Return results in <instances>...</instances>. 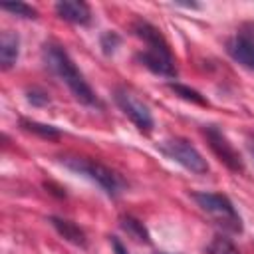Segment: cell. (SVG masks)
Instances as JSON below:
<instances>
[{"instance_id": "cell-1", "label": "cell", "mask_w": 254, "mask_h": 254, "mask_svg": "<svg viewBox=\"0 0 254 254\" xmlns=\"http://www.w3.org/2000/svg\"><path fill=\"white\" fill-rule=\"evenodd\" d=\"M44 62L52 69L54 75H58L73 93V97L83 105H99V99L91 85L85 81L81 71L75 67L73 60L67 56V52L58 44H46L44 46Z\"/></svg>"}, {"instance_id": "cell-2", "label": "cell", "mask_w": 254, "mask_h": 254, "mask_svg": "<svg viewBox=\"0 0 254 254\" xmlns=\"http://www.w3.org/2000/svg\"><path fill=\"white\" fill-rule=\"evenodd\" d=\"M133 32L135 36H139L143 42H145V50L137 56V60L147 67L151 69L153 73L157 75H165V77H175L177 75V65H175V58H173V52L167 44V40L163 38V34L151 26L149 22H135L133 24Z\"/></svg>"}, {"instance_id": "cell-3", "label": "cell", "mask_w": 254, "mask_h": 254, "mask_svg": "<svg viewBox=\"0 0 254 254\" xmlns=\"http://www.w3.org/2000/svg\"><path fill=\"white\" fill-rule=\"evenodd\" d=\"M62 163H64L69 171H73V173H77V175H83V177L95 181L109 196H117V194H121L123 189H125V181H123L115 171L107 169V167L101 165V163H95V161H89V159H83V157H64Z\"/></svg>"}, {"instance_id": "cell-4", "label": "cell", "mask_w": 254, "mask_h": 254, "mask_svg": "<svg viewBox=\"0 0 254 254\" xmlns=\"http://www.w3.org/2000/svg\"><path fill=\"white\" fill-rule=\"evenodd\" d=\"M192 198L218 226L228 232H242V218L228 196L218 192H194Z\"/></svg>"}, {"instance_id": "cell-5", "label": "cell", "mask_w": 254, "mask_h": 254, "mask_svg": "<svg viewBox=\"0 0 254 254\" xmlns=\"http://www.w3.org/2000/svg\"><path fill=\"white\" fill-rule=\"evenodd\" d=\"M161 153L167 155L169 159H173L175 163L183 165L185 169H189L190 173H196V175H204L208 173V163L206 159H202V155L196 151V147H192L187 139H167L159 145Z\"/></svg>"}, {"instance_id": "cell-6", "label": "cell", "mask_w": 254, "mask_h": 254, "mask_svg": "<svg viewBox=\"0 0 254 254\" xmlns=\"http://www.w3.org/2000/svg\"><path fill=\"white\" fill-rule=\"evenodd\" d=\"M226 50L234 62L254 69V22H242L228 40Z\"/></svg>"}, {"instance_id": "cell-7", "label": "cell", "mask_w": 254, "mask_h": 254, "mask_svg": "<svg viewBox=\"0 0 254 254\" xmlns=\"http://www.w3.org/2000/svg\"><path fill=\"white\" fill-rule=\"evenodd\" d=\"M115 103L121 107V111L137 125L139 131L143 133H149L153 129V115L149 111V107L139 99L135 97V93L127 87H117L115 89Z\"/></svg>"}, {"instance_id": "cell-8", "label": "cell", "mask_w": 254, "mask_h": 254, "mask_svg": "<svg viewBox=\"0 0 254 254\" xmlns=\"http://www.w3.org/2000/svg\"><path fill=\"white\" fill-rule=\"evenodd\" d=\"M204 135H206V139H208V145H210L212 153H214L230 171H236V173H238V171L244 169V163H242L240 153L232 147V143L224 137V133H222L218 127H214V125L204 127Z\"/></svg>"}, {"instance_id": "cell-9", "label": "cell", "mask_w": 254, "mask_h": 254, "mask_svg": "<svg viewBox=\"0 0 254 254\" xmlns=\"http://www.w3.org/2000/svg\"><path fill=\"white\" fill-rule=\"evenodd\" d=\"M56 12H58L60 18H64L71 24L87 26L91 22V10L81 0H62V2L56 4Z\"/></svg>"}, {"instance_id": "cell-10", "label": "cell", "mask_w": 254, "mask_h": 254, "mask_svg": "<svg viewBox=\"0 0 254 254\" xmlns=\"http://www.w3.org/2000/svg\"><path fill=\"white\" fill-rule=\"evenodd\" d=\"M18 54H20L18 36L10 30L2 32V36H0V64H2V69H10L16 64Z\"/></svg>"}, {"instance_id": "cell-11", "label": "cell", "mask_w": 254, "mask_h": 254, "mask_svg": "<svg viewBox=\"0 0 254 254\" xmlns=\"http://www.w3.org/2000/svg\"><path fill=\"white\" fill-rule=\"evenodd\" d=\"M50 222H52V226L58 230V234H60V236H64L67 242H71V244H75V246H81V248H85V246H87L85 232H83L77 224H73L71 220L52 216V218H50Z\"/></svg>"}, {"instance_id": "cell-12", "label": "cell", "mask_w": 254, "mask_h": 254, "mask_svg": "<svg viewBox=\"0 0 254 254\" xmlns=\"http://www.w3.org/2000/svg\"><path fill=\"white\" fill-rule=\"evenodd\" d=\"M20 125H22V129H26L30 133H36V135H40L44 139H56V137L62 135L58 127L46 125V123H38V121H32V119H20Z\"/></svg>"}, {"instance_id": "cell-13", "label": "cell", "mask_w": 254, "mask_h": 254, "mask_svg": "<svg viewBox=\"0 0 254 254\" xmlns=\"http://www.w3.org/2000/svg\"><path fill=\"white\" fill-rule=\"evenodd\" d=\"M121 228L129 234V236H133L135 240H139V242H151V238H149V232H147V228L143 226V222H139V220H135V218H131V216H123L121 218Z\"/></svg>"}, {"instance_id": "cell-14", "label": "cell", "mask_w": 254, "mask_h": 254, "mask_svg": "<svg viewBox=\"0 0 254 254\" xmlns=\"http://www.w3.org/2000/svg\"><path fill=\"white\" fill-rule=\"evenodd\" d=\"M206 254H240V250L226 238V236H214L208 246H206Z\"/></svg>"}, {"instance_id": "cell-15", "label": "cell", "mask_w": 254, "mask_h": 254, "mask_svg": "<svg viewBox=\"0 0 254 254\" xmlns=\"http://www.w3.org/2000/svg\"><path fill=\"white\" fill-rule=\"evenodd\" d=\"M169 87L177 93V95H181L183 99H187V101H192V103H198V105H206L208 101L198 93V91H194V89H190V87H187V85H183V83H169Z\"/></svg>"}, {"instance_id": "cell-16", "label": "cell", "mask_w": 254, "mask_h": 254, "mask_svg": "<svg viewBox=\"0 0 254 254\" xmlns=\"http://www.w3.org/2000/svg\"><path fill=\"white\" fill-rule=\"evenodd\" d=\"M2 10L12 12V14L20 16V18H36V16H38V12H36L32 6L24 4V2H4V4H2Z\"/></svg>"}, {"instance_id": "cell-17", "label": "cell", "mask_w": 254, "mask_h": 254, "mask_svg": "<svg viewBox=\"0 0 254 254\" xmlns=\"http://www.w3.org/2000/svg\"><path fill=\"white\" fill-rule=\"evenodd\" d=\"M119 42H121V38L115 32H107V34L101 36V48H103L105 54H111L119 46Z\"/></svg>"}, {"instance_id": "cell-18", "label": "cell", "mask_w": 254, "mask_h": 254, "mask_svg": "<svg viewBox=\"0 0 254 254\" xmlns=\"http://www.w3.org/2000/svg\"><path fill=\"white\" fill-rule=\"evenodd\" d=\"M28 101H30L32 105H46L50 99H48V95H46V93L32 89V91H28Z\"/></svg>"}, {"instance_id": "cell-19", "label": "cell", "mask_w": 254, "mask_h": 254, "mask_svg": "<svg viewBox=\"0 0 254 254\" xmlns=\"http://www.w3.org/2000/svg\"><path fill=\"white\" fill-rule=\"evenodd\" d=\"M111 246H113L115 254H129V252H127V248L119 242V238H117V236H111Z\"/></svg>"}, {"instance_id": "cell-20", "label": "cell", "mask_w": 254, "mask_h": 254, "mask_svg": "<svg viewBox=\"0 0 254 254\" xmlns=\"http://www.w3.org/2000/svg\"><path fill=\"white\" fill-rule=\"evenodd\" d=\"M159 254H165V252H159Z\"/></svg>"}]
</instances>
